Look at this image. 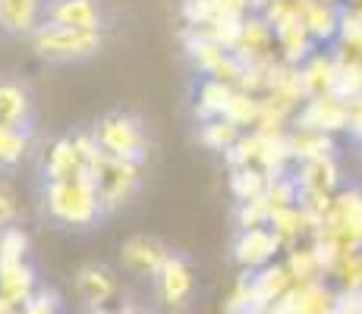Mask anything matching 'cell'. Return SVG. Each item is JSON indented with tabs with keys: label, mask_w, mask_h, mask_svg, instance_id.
I'll list each match as a JSON object with an SVG mask.
<instances>
[{
	"label": "cell",
	"mask_w": 362,
	"mask_h": 314,
	"mask_svg": "<svg viewBox=\"0 0 362 314\" xmlns=\"http://www.w3.org/2000/svg\"><path fill=\"white\" fill-rule=\"evenodd\" d=\"M224 116H227L230 123L240 126V129H243V126H252V123L262 120V101H255V97L249 95V92H236Z\"/></svg>",
	"instance_id": "7402d4cb"
},
{
	"label": "cell",
	"mask_w": 362,
	"mask_h": 314,
	"mask_svg": "<svg viewBox=\"0 0 362 314\" xmlns=\"http://www.w3.org/2000/svg\"><path fill=\"white\" fill-rule=\"evenodd\" d=\"M120 314H148V311H139V308H127V311H120Z\"/></svg>",
	"instance_id": "d4e9b609"
},
{
	"label": "cell",
	"mask_w": 362,
	"mask_h": 314,
	"mask_svg": "<svg viewBox=\"0 0 362 314\" xmlns=\"http://www.w3.org/2000/svg\"><path fill=\"white\" fill-rule=\"evenodd\" d=\"M35 292H38V289H35V270L25 261L0 267V296L10 298L16 308H23Z\"/></svg>",
	"instance_id": "5bb4252c"
},
{
	"label": "cell",
	"mask_w": 362,
	"mask_h": 314,
	"mask_svg": "<svg viewBox=\"0 0 362 314\" xmlns=\"http://www.w3.org/2000/svg\"><path fill=\"white\" fill-rule=\"evenodd\" d=\"M92 179L98 186L101 205L104 211H114L123 201L132 195V188L139 183V164H129V160H117V157H101V164L92 170Z\"/></svg>",
	"instance_id": "277c9868"
},
{
	"label": "cell",
	"mask_w": 362,
	"mask_h": 314,
	"mask_svg": "<svg viewBox=\"0 0 362 314\" xmlns=\"http://www.w3.org/2000/svg\"><path fill=\"white\" fill-rule=\"evenodd\" d=\"M281 248V236L274 229H264V227H255V229H243L233 242V258L243 264L246 270H262L271 264V258L277 255Z\"/></svg>",
	"instance_id": "52a82bcc"
},
{
	"label": "cell",
	"mask_w": 362,
	"mask_h": 314,
	"mask_svg": "<svg viewBox=\"0 0 362 314\" xmlns=\"http://www.w3.org/2000/svg\"><path fill=\"white\" fill-rule=\"evenodd\" d=\"M303 25H305V32H309V38L322 41V38H331L334 32H340V16L331 10V4H322V0H315V4L305 6Z\"/></svg>",
	"instance_id": "e0dca14e"
},
{
	"label": "cell",
	"mask_w": 362,
	"mask_h": 314,
	"mask_svg": "<svg viewBox=\"0 0 362 314\" xmlns=\"http://www.w3.org/2000/svg\"><path fill=\"white\" fill-rule=\"evenodd\" d=\"M303 129L309 132H325V129H340L344 123H350V110L340 104V97L334 95H318L309 101V107L299 116Z\"/></svg>",
	"instance_id": "8fae6325"
},
{
	"label": "cell",
	"mask_w": 362,
	"mask_h": 314,
	"mask_svg": "<svg viewBox=\"0 0 362 314\" xmlns=\"http://www.w3.org/2000/svg\"><path fill=\"white\" fill-rule=\"evenodd\" d=\"M29 145H32V132L0 126V167H10V164H16V160H23Z\"/></svg>",
	"instance_id": "44dd1931"
},
{
	"label": "cell",
	"mask_w": 362,
	"mask_h": 314,
	"mask_svg": "<svg viewBox=\"0 0 362 314\" xmlns=\"http://www.w3.org/2000/svg\"><path fill=\"white\" fill-rule=\"evenodd\" d=\"M32 47L38 51V57H45L51 63L86 60L101 51V32L66 29V25H41L32 35Z\"/></svg>",
	"instance_id": "3957f363"
},
{
	"label": "cell",
	"mask_w": 362,
	"mask_h": 314,
	"mask_svg": "<svg viewBox=\"0 0 362 314\" xmlns=\"http://www.w3.org/2000/svg\"><path fill=\"white\" fill-rule=\"evenodd\" d=\"M101 4L98 0H45V23L41 25H66V29L101 32Z\"/></svg>",
	"instance_id": "5b68a950"
},
{
	"label": "cell",
	"mask_w": 362,
	"mask_h": 314,
	"mask_svg": "<svg viewBox=\"0 0 362 314\" xmlns=\"http://www.w3.org/2000/svg\"><path fill=\"white\" fill-rule=\"evenodd\" d=\"M76 286H79L82 298L92 305V311L104 308V302H107V298L117 292L114 274H110L104 264H86V267L79 270V280H76Z\"/></svg>",
	"instance_id": "4fadbf2b"
},
{
	"label": "cell",
	"mask_w": 362,
	"mask_h": 314,
	"mask_svg": "<svg viewBox=\"0 0 362 314\" xmlns=\"http://www.w3.org/2000/svg\"><path fill=\"white\" fill-rule=\"evenodd\" d=\"M158 283V296H161L164 305H170V308H183L186 298L192 296V267L186 258L180 255H170L167 258V264L161 267V274L155 277Z\"/></svg>",
	"instance_id": "ba28073f"
},
{
	"label": "cell",
	"mask_w": 362,
	"mask_h": 314,
	"mask_svg": "<svg viewBox=\"0 0 362 314\" xmlns=\"http://www.w3.org/2000/svg\"><path fill=\"white\" fill-rule=\"evenodd\" d=\"M199 138H202V145H208V148L227 151V148H233V145L240 142V126L230 123L227 116H218V120H205V123H202Z\"/></svg>",
	"instance_id": "d6986e66"
},
{
	"label": "cell",
	"mask_w": 362,
	"mask_h": 314,
	"mask_svg": "<svg viewBox=\"0 0 362 314\" xmlns=\"http://www.w3.org/2000/svg\"><path fill=\"white\" fill-rule=\"evenodd\" d=\"M183 19L189 23V29L211 23L214 19V0H183Z\"/></svg>",
	"instance_id": "cb8c5ba5"
},
{
	"label": "cell",
	"mask_w": 362,
	"mask_h": 314,
	"mask_svg": "<svg viewBox=\"0 0 362 314\" xmlns=\"http://www.w3.org/2000/svg\"><path fill=\"white\" fill-rule=\"evenodd\" d=\"M249 289H252V296L259 298L262 305L271 308V305L281 302V298L293 289V277H290V270L284 267V264H268V267H262L255 277H249Z\"/></svg>",
	"instance_id": "7c38bea8"
},
{
	"label": "cell",
	"mask_w": 362,
	"mask_h": 314,
	"mask_svg": "<svg viewBox=\"0 0 362 314\" xmlns=\"http://www.w3.org/2000/svg\"><path fill=\"white\" fill-rule=\"evenodd\" d=\"M45 207L57 223L79 229L98 223L104 214L98 186L88 173H79L73 179H51L45 186Z\"/></svg>",
	"instance_id": "6da1fadb"
},
{
	"label": "cell",
	"mask_w": 362,
	"mask_h": 314,
	"mask_svg": "<svg viewBox=\"0 0 362 314\" xmlns=\"http://www.w3.org/2000/svg\"><path fill=\"white\" fill-rule=\"evenodd\" d=\"M25 251H29V236H25L23 227L0 229V267H6V264H23Z\"/></svg>",
	"instance_id": "ffe728a7"
},
{
	"label": "cell",
	"mask_w": 362,
	"mask_h": 314,
	"mask_svg": "<svg viewBox=\"0 0 362 314\" xmlns=\"http://www.w3.org/2000/svg\"><path fill=\"white\" fill-rule=\"evenodd\" d=\"M32 120H35V110H32L29 92L19 82L0 79V126L32 132Z\"/></svg>",
	"instance_id": "30bf717a"
},
{
	"label": "cell",
	"mask_w": 362,
	"mask_h": 314,
	"mask_svg": "<svg viewBox=\"0 0 362 314\" xmlns=\"http://www.w3.org/2000/svg\"><path fill=\"white\" fill-rule=\"evenodd\" d=\"M16 217H19V198L13 192V186L6 179H0V229L16 227Z\"/></svg>",
	"instance_id": "603a6c76"
},
{
	"label": "cell",
	"mask_w": 362,
	"mask_h": 314,
	"mask_svg": "<svg viewBox=\"0 0 362 314\" xmlns=\"http://www.w3.org/2000/svg\"><path fill=\"white\" fill-rule=\"evenodd\" d=\"M92 314H114V311H107V308H95Z\"/></svg>",
	"instance_id": "484cf974"
},
{
	"label": "cell",
	"mask_w": 362,
	"mask_h": 314,
	"mask_svg": "<svg viewBox=\"0 0 362 314\" xmlns=\"http://www.w3.org/2000/svg\"><path fill=\"white\" fill-rule=\"evenodd\" d=\"M45 173H47V183H51V179H73V176H79V173H86V167H82V160H79V151H76V145H73V135L57 138V142L51 145V151H47V157H45Z\"/></svg>",
	"instance_id": "9a60e30c"
},
{
	"label": "cell",
	"mask_w": 362,
	"mask_h": 314,
	"mask_svg": "<svg viewBox=\"0 0 362 314\" xmlns=\"http://www.w3.org/2000/svg\"><path fill=\"white\" fill-rule=\"evenodd\" d=\"M45 23V0H0V32L32 35Z\"/></svg>",
	"instance_id": "9c48e42d"
},
{
	"label": "cell",
	"mask_w": 362,
	"mask_h": 314,
	"mask_svg": "<svg viewBox=\"0 0 362 314\" xmlns=\"http://www.w3.org/2000/svg\"><path fill=\"white\" fill-rule=\"evenodd\" d=\"M230 188L236 198H240V205L243 201L264 198L268 195V176H264V170H259V167H240L230 176Z\"/></svg>",
	"instance_id": "ac0fdd59"
},
{
	"label": "cell",
	"mask_w": 362,
	"mask_h": 314,
	"mask_svg": "<svg viewBox=\"0 0 362 314\" xmlns=\"http://www.w3.org/2000/svg\"><path fill=\"white\" fill-rule=\"evenodd\" d=\"M95 142H98L101 155L117 157V160H129V164H142L145 151H148V138H145L142 120L132 114H107L101 116L98 126L92 129Z\"/></svg>",
	"instance_id": "7a4b0ae2"
},
{
	"label": "cell",
	"mask_w": 362,
	"mask_h": 314,
	"mask_svg": "<svg viewBox=\"0 0 362 314\" xmlns=\"http://www.w3.org/2000/svg\"><path fill=\"white\" fill-rule=\"evenodd\" d=\"M120 258H123V267L132 270V274L158 277L167 264V258H170V248L161 239H155V236H132V239L123 242Z\"/></svg>",
	"instance_id": "8992f818"
},
{
	"label": "cell",
	"mask_w": 362,
	"mask_h": 314,
	"mask_svg": "<svg viewBox=\"0 0 362 314\" xmlns=\"http://www.w3.org/2000/svg\"><path fill=\"white\" fill-rule=\"evenodd\" d=\"M236 88L227 85V82H218V79H208L205 85L199 88V107L196 114L202 120H218V116L227 114V107H230Z\"/></svg>",
	"instance_id": "2e32d148"
}]
</instances>
